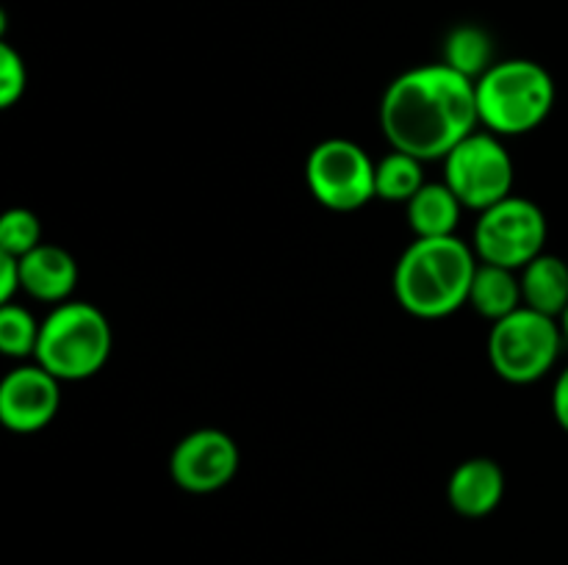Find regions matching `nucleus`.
<instances>
[{"instance_id": "obj_1", "label": "nucleus", "mask_w": 568, "mask_h": 565, "mask_svg": "<svg viewBox=\"0 0 568 565\" xmlns=\"http://www.w3.org/2000/svg\"><path fill=\"white\" fill-rule=\"evenodd\" d=\"M381 127L392 150L419 161H444L480 131L475 81L444 61L399 72L381 97Z\"/></svg>"}, {"instance_id": "obj_2", "label": "nucleus", "mask_w": 568, "mask_h": 565, "mask_svg": "<svg viewBox=\"0 0 568 565\" xmlns=\"http://www.w3.org/2000/svg\"><path fill=\"white\" fill-rule=\"evenodd\" d=\"M477 264L475 249L464 238H414L394 266V297L416 319H447L469 305Z\"/></svg>"}, {"instance_id": "obj_3", "label": "nucleus", "mask_w": 568, "mask_h": 565, "mask_svg": "<svg viewBox=\"0 0 568 565\" xmlns=\"http://www.w3.org/2000/svg\"><path fill=\"white\" fill-rule=\"evenodd\" d=\"M480 127L503 138L525 136L549 120L558 86L547 66L532 59L497 61L475 81Z\"/></svg>"}, {"instance_id": "obj_4", "label": "nucleus", "mask_w": 568, "mask_h": 565, "mask_svg": "<svg viewBox=\"0 0 568 565\" xmlns=\"http://www.w3.org/2000/svg\"><path fill=\"white\" fill-rule=\"evenodd\" d=\"M114 349L111 321L98 305L67 299L42 319L33 360L61 382H83L103 371Z\"/></svg>"}, {"instance_id": "obj_5", "label": "nucleus", "mask_w": 568, "mask_h": 565, "mask_svg": "<svg viewBox=\"0 0 568 565\" xmlns=\"http://www.w3.org/2000/svg\"><path fill=\"white\" fill-rule=\"evenodd\" d=\"M566 347L560 319L521 305L505 319L494 321L488 332L491 369L510 386H530L555 369Z\"/></svg>"}, {"instance_id": "obj_6", "label": "nucleus", "mask_w": 568, "mask_h": 565, "mask_svg": "<svg viewBox=\"0 0 568 565\" xmlns=\"http://www.w3.org/2000/svg\"><path fill=\"white\" fill-rule=\"evenodd\" d=\"M547 216L532 199L510 194L503 203L480 210L471 233V249L477 260L521 271L544 253L547 244Z\"/></svg>"}, {"instance_id": "obj_7", "label": "nucleus", "mask_w": 568, "mask_h": 565, "mask_svg": "<svg viewBox=\"0 0 568 565\" xmlns=\"http://www.w3.org/2000/svg\"><path fill=\"white\" fill-rule=\"evenodd\" d=\"M377 161L353 138H325L305 161V183L322 208L353 214L377 197Z\"/></svg>"}, {"instance_id": "obj_8", "label": "nucleus", "mask_w": 568, "mask_h": 565, "mask_svg": "<svg viewBox=\"0 0 568 565\" xmlns=\"http://www.w3.org/2000/svg\"><path fill=\"white\" fill-rule=\"evenodd\" d=\"M444 183L469 210H486L514 194L516 166L503 136L475 131L444 158Z\"/></svg>"}, {"instance_id": "obj_9", "label": "nucleus", "mask_w": 568, "mask_h": 565, "mask_svg": "<svg viewBox=\"0 0 568 565\" xmlns=\"http://www.w3.org/2000/svg\"><path fill=\"white\" fill-rule=\"evenodd\" d=\"M239 443L216 427H200L183 435L170 454V476L181 491L205 496L231 485L239 474Z\"/></svg>"}, {"instance_id": "obj_10", "label": "nucleus", "mask_w": 568, "mask_h": 565, "mask_svg": "<svg viewBox=\"0 0 568 565\" xmlns=\"http://www.w3.org/2000/svg\"><path fill=\"white\" fill-rule=\"evenodd\" d=\"M61 408V380L33 363L14 366L0 382V421L17 435L44 430Z\"/></svg>"}, {"instance_id": "obj_11", "label": "nucleus", "mask_w": 568, "mask_h": 565, "mask_svg": "<svg viewBox=\"0 0 568 565\" xmlns=\"http://www.w3.org/2000/svg\"><path fill=\"white\" fill-rule=\"evenodd\" d=\"M505 496V474L497 460L469 458L453 471L447 482V499L464 518H486Z\"/></svg>"}, {"instance_id": "obj_12", "label": "nucleus", "mask_w": 568, "mask_h": 565, "mask_svg": "<svg viewBox=\"0 0 568 565\" xmlns=\"http://www.w3.org/2000/svg\"><path fill=\"white\" fill-rule=\"evenodd\" d=\"M22 294L44 305H61L72 299L78 286V264L59 244H39L37 249L20 258Z\"/></svg>"}, {"instance_id": "obj_13", "label": "nucleus", "mask_w": 568, "mask_h": 565, "mask_svg": "<svg viewBox=\"0 0 568 565\" xmlns=\"http://www.w3.org/2000/svg\"><path fill=\"white\" fill-rule=\"evenodd\" d=\"M527 308L560 319L568 308V260L541 253L519 271Z\"/></svg>"}, {"instance_id": "obj_14", "label": "nucleus", "mask_w": 568, "mask_h": 565, "mask_svg": "<svg viewBox=\"0 0 568 565\" xmlns=\"http://www.w3.org/2000/svg\"><path fill=\"white\" fill-rule=\"evenodd\" d=\"M408 225L416 238H444L458 230L464 205L447 183H425L414 199L405 205Z\"/></svg>"}, {"instance_id": "obj_15", "label": "nucleus", "mask_w": 568, "mask_h": 565, "mask_svg": "<svg viewBox=\"0 0 568 565\" xmlns=\"http://www.w3.org/2000/svg\"><path fill=\"white\" fill-rule=\"evenodd\" d=\"M469 305L475 308V314H480L491 325L505 319V316H510L514 310H519L525 305V299H521L519 271L505 269V266L483 264L480 260L475 271V280H471Z\"/></svg>"}, {"instance_id": "obj_16", "label": "nucleus", "mask_w": 568, "mask_h": 565, "mask_svg": "<svg viewBox=\"0 0 568 565\" xmlns=\"http://www.w3.org/2000/svg\"><path fill=\"white\" fill-rule=\"evenodd\" d=\"M444 64L453 66L460 75L477 81L480 75H486L497 59H494V39L486 28L480 25H466L453 28L444 39Z\"/></svg>"}, {"instance_id": "obj_17", "label": "nucleus", "mask_w": 568, "mask_h": 565, "mask_svg": "<svg viewBox=\"0 0 568 565\" xmlns=\"http://www.w3.org/2000/svg\"><path fill=\"white\" fill-rule=\"evenodd\" d=\"M425 183V161H419L416 155L392 150V153L377 161V199L408 205Z\"/></svg>"}, {"instance_id": "obj_18", "label": "nucleus", "mask_w": 568, "mask_h": 565, "mask_svg": "<svg viewBox=\"0 0 568 565\" xmlns=\"http://www.w3.org/2000/svg\"><path fill=\"white\" fill-rule=\"evenodd\" d=\"M39 330H42V321L33 319L31 310L22 305L9 302L0 308V352L6 358H33L39 347Z\"/></svg>"}, {"instance_id": "obj_19", "label": "nucleus", "mask_w": 568, "mask_h": 565, "mask_svg": "<svg viewBox=\"0 0 568 565\" xmlns=\"http://www.w3.org/2000/svg\"><path fill=\"white\" fill-rule=\"evenodd\" d=\"M42 242V222L28 208H9L0 219V255L26 258Z\"/></svg>"}, {"instance_id": "obj_20", "label": "nucleus", "mask_w": 568, "mask_h": 565, "mask_svg": "<svg viewBox=\"0 0 568 565\" xmlns=\"http://www.w3.org/2000/svg\"><path fill=\"white\" fill-rule=\"evenodd\" d=\"M28 89L26 59L11 48L9 42L0 44V109H11Z\"/></svg>"}, {"instance_id": "obj_21", "label": "nucleus", "mask_w": 568, "mask_h": 565, "mask_svg": "<svg viewBox=\"0 0 568 565\" xmlns=\"http://www.w3.org/2000/svg\"><path fill=\"white\" fill-rule=\"evenodd\" d=\"M20 291H22L20 258H14V255H0V305L14 302V297Z\"/></svg>"}, {"instance_id": "obj_22", "label": "nucleus", "mask_w": 568, "mask_h": 565, "mask_svg": "<svg viewBox=\"0 0 568 565\" xmlns=\"http://www.w3.org/2000/svg\"><path fill=\"white\" fill-rule=\"evenodd\" d=\"M552 413L555 421L560 424V430L568 432V366L558 374L552 391Z\"/></svg>"}, {"instance_id": "obj_23", "label": "nucleus", "mask_w": 568, "mask_h": 565, "mask_svg": "<svg viewBox=\"0 0 568 565\" xmlns=\"http://www.w3.org/2000/svg\"><path fill=\"white\" fill-rule=\"evenodd\" d=\"M560 330H564V341H566V347H568V308H566V314L560 316Z\"/></svg>"}]
</instances>
